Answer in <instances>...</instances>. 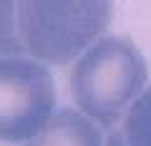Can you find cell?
I'll return each instance as SVG.
<instances>
[{
  "label": "cell",
  "instance_id": "6da1fadb",
  "mask_svg": "<svg viewBox=\"0 0 151 146\" xmlns=\"http://www.w3.org/2000/svg\"><path fill=\"white\" fill-rule=\"evenodd\" d=\"M149 65L129 38L101 35L70 68V96L76 108L101 129H116L126 108L146 88Z\"/></svg>",
  "mask_w": 151,
  "mask_h": 146
},
{
  "label": "cell",
  "instance_id": "7a4b0ae2",
  "mask_svg": "<svg viewBox=\"0 0 151 146\" xmlns=\"http://www.w3.org/2000/svg\"><path fill=\"white\" fill-rule=\"evenodd\" d=\"M113 20V0H15L23 53L40 63L68 65Z\"/></svg>",
  "mask_w": 151,
  "mask_h": 146
},
{
  "label": "cell",
  "instance_id": "3957f363",
  "mask_svg": "<svg viewBox=\"0 0 151 146\" xmlns=\"http://www.w3.org/2000/svg\"><path fill=\"white\" fill-rule=\"evenodd\" d=\"M55 111V81L45 63L0 55V144H23Z\"/></svg>",
  "mask_w": 151,
  "mask_h": 146
},
{
  "label": "cell",
  "instance_id": "277c9868",
  "mask_svg": "<svg viewBox=\"0 0 151 146\" xmlns=\"http://www.w3.org/2000/svg\"><path fill=\"white\" fill-rule=\"evenodd\" d=\"M103 129L78 108H55L48 124L20 146H103Z\"/></svg>",
  "mask_w": 151,
  "mask_h": 146
},
{
  "label": "cell",
  "instance_id": "5b68a950",
  "mask_svg": "<svg viewBox=\"0 0 151 146\" xmlns=\"http://www.w3.org/2000/svg\"><path fill=\"white\" fill-rule=\"evenodd\" d=\"M119 129L126 146H151V86H146L126 108Z\"/></svg>",
  "mask_w": 151,
  "mask_h": 146
},
{
  "label": "cell",
  "instance_id": "8992f818",
  "mask_svg": "<svg viewBox=\"0 0 151 146\" xmlns=\"http://www.w3.org/2000/svg\"><path fill=\"white\" fill-rule=\"evenodd\" d=\"M0 55H25L15 28V0H0Z\"/></svg>",
  "mask_w": 151,
  "mask_h": 146
},
{
  "label": "cell",
  "instance_id": "52a82bcc",
  "mask_svg": "<svg viewBox=\"0 0 151 146\" xmlns=\"http://www.w3.org/2000/svg\"><path fill=\"white\" fill-rule=\"evenodd\" d=\"M103 146H126L124 136H121V129H108L106 139H103Z\"/></svg>",
  "mask_w": 151,
  "mask_h": 146
}]
</instances>
